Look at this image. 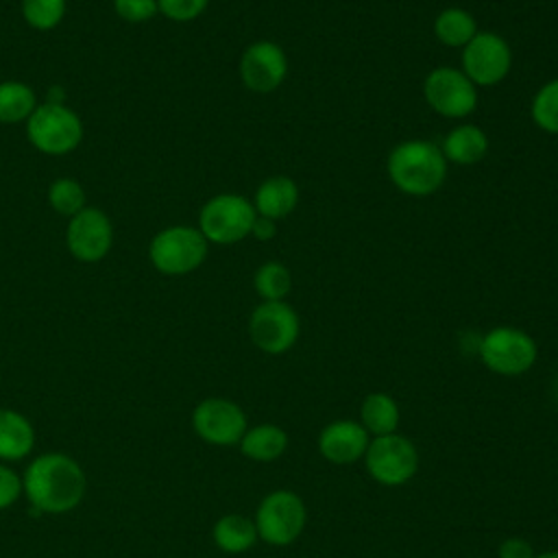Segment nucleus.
<instances>
[{
    "label": "nucleus",
    "mask_w": 558,
    "mask_h": 558,
    "mask_svg": "<svg viewBox=\"0 0 558 558\" xmlns=\"http://www.w3.org/2000/svg\"><path fill=\"white\" fill-rule=\"evenodd\" d=\"M22 488L35 512L63 514L74 510L87 488V477L76 460L50 451L37 456L24 471Z\"/></svg>",
    "instance_id": "nucleus-1"
},
{
    "label": "nucleus",
    "mask_w": 558,
    "mask_h": 558,
    "mask_svg": "<svg viewBox=\"0 0 558 558\" xmlns=\"http://www.w3.org/2000/svg\"><path fill=\"white\" fill-rule=\"evenodd\" d=\"M390 181L410 196L436 192L447 177V159L434 142L408 140L388 155Z\"/></svg>",
    "instance_id": "nucleus-2"
},
{
    "label": "nucleus",
    "mask_w": 558,
    "mask_h": 558,
    "mask_svg": "<svg viewBox=\"0 0 558 558\" xmlns=\"http://www.w3.org/2000/svg\"><path fill=\"white\" fill-rule=\"evenodd\" d=\"M26 122L31 144L46 155L72 153L83 140L81 118L63 102L37 105Z\"/></svg>",
    "instance_id": "nucleus-3"
},
{
    "label": "nucleus",
    "mask_w": 558,
    "mask_h": 558,
    "mask_svg": "<svg viewBox=\"0 0 558 558\" xmlns=\"http://www.w3.org/2000/svg\"><path fill=\"white\" fill-rule=\"evenodd\" d=\"M148 257L153 266L163 275H187L205 262L207 240L194 227H168L150 240Z\"/></svg>",
    "instance_id": "nucleus-4"
},
{
    "label": "nucleus",
    "mask_w": 558,
    "mask_h": 558,
    "mask_svg": "<svg viewBox=\"0 0 558 558\" xmlns=\"http://www.w3.org/2000/svg\"><path fill=\"white\" fill-rule=\"evenodd\" d=\"M257 211L253 203L240 194L211 196L198 216V231L207 242L233 244L251 235Z\"/></svg>",
    "instance_id": "nucleus-5"
},
{
    "label": "nucleus",
    "mask_w": 558,
    "mask_h": 558,
    "mask_svg": "<svg viewBox=\"0 0 558 558\" xmlns=\"http://www.w3.org/2000/svg\"><path fill=\"white\" fill-rule=\"evenodd\" d=\"M307 521V510L303 499L286 488L268 493L255 512L257 536L268 545L283 547L294 543Z\"/></svg>",
    "instance_id": "nucleus-6"
},
{
    "label": "nucleus",
    "mask_w": 558,
    "mask_h": 558,
    "mask_svg": "<svg viewBox=\"0 0 558 558\" xmlns=\"http://www.w3.org/2000/svg\"><path fill=\"white\" fill-rule=\"evenodd\" d=\"M368 475L381 486H401L418 469L416 447L405 438L395 434L375 436L364 453Z\"/></svg>",
    "instance_id": "nucleus-7"
},
{
    "label": "nucleus",
    "mask_w": 558,
    "mask_h": 558,
    "mask_svg": "<svg viewBox=\"0 0 558 558\" xmlns=\"http://www.w3.org/2000/svg\"><path fill=\"white\" fill-rule=\"evenodd\" d=\"M480 357L497 375H521L536 362V342L521 329L495 327L482 338Z\"/></svg>",
    "instance_id": "nucleus-8"
},
{
    "label": "nucleus",
    "mask_w": 558,
    "mask_h": 558,
    "mask_svg": "<svg viewBox=\"0 0 558 558\" xmlns=\"http://www.w3.org/2000/svg\"><path fill=\"white\" fill-rule=\"evenodd\" d=\"M299 316L286 301H264L248 320V333L257 349L270 355L286 353L299 338Z\"/></svg>",
    "instance_id": "nucleus-9"
},
{
    "label": "nucleus",
    "mask_w": 558,
    "mask_h": 558,
    "mask_svg": "<svg viewBox=\"0 0 558 558\" xmlns=\"http://www.w3.org/2000/svg\"><path fill=\"white\" fill-rule=\"evenodd\" d=\"M427 105L445 118H464L477 107V89L462 70L436 68L423 83Z\"/></svg>",
    "instance_id": "nucleus-10"
},
{
    "label": "nucleus",
    "mask_w": 558,
    "mask_h": 558,
    "mask_svg": "<svg viewBox=\"0 0 558 558\" xmlns=\"http://www.w3.org/2000/svg\"><path fill=\"white\" fill-rule=\"evenodd\" d=\"M510 65V46L495 33H477L462 50V72L475 87L497 85L506 78Z\"/></svg>",
    "instance_id": "nucleus-11"
},
{
    "label": "nucleus",
    "mask_w": 558,
    "mask_h": 558,
    "mask_svg": "<svg viewBox=\"0 0 558 558\" xmlns=\"http://www.w3.org/2000/svg\"><path fill=\"white\" fill-rule=\"evenodd\" d=\"M192 427L205 442L229 447L242 440L246 432V414L229 399L209 397L194 408Z\"/></svg>",
    "instance_id": "nucleus-12"
},
{
    "label": "nucleus",
    "mask_w": 558,
    "mask_h": 558,
    "mask_svg": "<svg viewBox=\"0 0 558 558\" xmlns=\"http://www.w3.org/2000/svg\"><path fill=\"white\" fill-rule=\"evenodd\" d=\"M65 242L70 253L81 262L102 259L113 242V229L105 211L96 207H85L70 218Z\"/></svg>",
    "instance_id": "nucleus-13"
},
{
    "label": "nucleus",
    "mask_w": 558,
    "mask_h": 558,
    "mask_svg": "<svg viewBox=\"0 0 558 558\" xmlns=\"http://www.w3.org/2000/svg\"><path fill=\"white\" fill-rule=\"evenodd\" d=\"M288 74V59L281 46L272 41L251 44L240 59L242 83L257 94L277 89Z\"/></svg>",
    "instance_id": "nucleus-14"
},
{
    "label": "nucleus",
    "mask_w": 558,
    "mask_h": 558,
    "mask_svg": "<svg viewBox=\"0 0 558 558\" xmlns=\"http://www.w3.org/2000/svg\"><path fill=\"white\" fill-rule=\"evenodd\" d=\"M368 442L371 434L362 427V423L349 418L333 421L318 434V451L323 458L336 464H351L364 458Z\"/></svg>",
    "instance_id": "nucleus-15"
},
{
    "label": "nucleus",
    "mask_w": 558,
    "mask_h": 558,
    "mask_svg": "<svg viewBox=\"0 0 558 558\" xmlns=\"http://www.w3.org/2000/svg\"><path fill=\"white\" fill-rule=\"evenodd\" d=\"M296 203H299L296 183L288 177H270L257 187L253 207L257 216L279 220L288 216L296 207Z\"/></svg>",
    "instance_id": "nucleus-16"
},
{
    "label": "nucleus",
    "mask_w": 558,
    "mask_h": 558,
    "mask_svg": "<svg viewBox=\"0 0 558 558\" xmlns=\"http://www.w3.org/2000/svg\"><path fill=\"white\" fill-rule=\"evenodd\" d=\"M35 447V427L15 410H0V460H22Z\"/></svg>",
    "instance_id": "nucleus-17"
},
{
    "label": "nucleus",
    "mask_w": 558,
    "mask_h": 558,
    "mask_svg": "<svg viewBox=\"0 0 558 558\" xmlns=\"http://www.w3.org/2000/svg\"><path fill=\"white\" fill-rule=\"evenodd\" d=\"M440 150L447 161H453L460 166H473L484 159L488 150V137L475 124H460L449 131Z\"/></svg>",
    "instance_id": "nucleus-18"
},
{
    "label": "nucleus",
    "mask_w": 558,
    "mask_h": 558,
    "mask_svg": "<svg viewBox=\"0 0 558 558\" xmlns=\"http://www.w3.org/2000/svg\"><path fill=\"white\" fill-rule=\"evenodd\" d=\"M242 453L257 462H270L283 456L288 449V434L279 425H255L253 429H246L242 440L238 442Z\"/></svg>",
    "instance_id": "nucleus-19"
},
{
    "label": "nucleus",
    "mask_w": 558,
    "mask_h": 558,
    "mask_svg": "<svg viewBox=\"0 0 558 558\" xmlns=\"http://www.w3.org/2000/svg\"><path fill=\"white\" fill-rule=\"evenodd\" d=\"M214 543L218 545V549H222L225 554H242L246 549H251L255 545L257 536V527L255 521H251L248 517L242 514H225L214 523L211 530Z\"/></svg>",
    "instance_id": "nucleus-20"
},
{
    "label": "nucleus",
    "mask_w": 558,
    "mask_h": 558,
    "mask_svg": "<svg viewBox=\"0 0 558 558\" xmlns=\"http://www.w3.org/2000/svg\"><path fill=\"white\" fill-rule=\"evenodd\" d=\"M360 418H362V427L373 436L395 434L399 425L397 401L386 392H371L362 401Z\"/></svg>",
    "instance_id": "nucleus-21"
},
{
    "label": "nucleus",
    "mask_w": 558,
    "mask_h": 558,
    "mask_svg": "<svg viewBox=\"0 0 558 558\" xmlns=\"http://www.w3.org/2000/svg\"><path fill=\"white\" fill-rule=\"evenodd\" d=\"M434 33L440 44L451 48H464L477 35V24L469 11L451 7L438 13L434 22Z\"/></svg>",
    "instance_id": "nucleus-22"
},
{
    "label": "nucleus",
    "mask_w": 558,
    "mask_h": 558,
    "mask_svg": "<svg viewBox=\"0 0 558 558\" xmlns=\"http://www.w3.org/2000/svg\"><path fill=\"white\" fill-rule=\"evenodd\" d=\"M37 109L35 92L20 81H4L0 83V122L13 124L28 120L31 113Z\"/></svg>",
    "instance_id": "nucleus-23"
},
{
    "label": "nucleus",
    "mask_w": 558,
    "mask_h": 558,
    "mask_svg": "<svg viewBox=\"0 0 558 558\" xmlns=\"http://www.w3.org/2000/svg\"><path fill=\"white\" fill-rule=\"evenodd\" d=\"M253 286L264 301H283L292 288V277L283 264L266 262L257 268Z\"/></svg>",
    "instance_id": "nucleus-24"
},
{
    "label": "nucleus",
    "mask_w": 558,
    "mask_h": 558,
    "mask_svg": "<svg viewBox=\"0 0 558 558\" xmlns=\"http://www.w3.org/2000/svg\"><path fill=\"white\" fill-rule=\"evenodd\" d=\"M532 120L538 129L558 135V78L545 83L532 100Z\"/></svg>",
    "instance_id": "nucleus-25"
},
{
    "label": "nucleus",
    "mask_w": 558,
    "mask_h": 558,
    "mask_svg": "<svg viewBox=\"0 0 558 558\" xmlns=\"http://www.w3.org/2000/svg\"><path fill=\"white\" fill-rule=\"evenodd\" d=\"M48 203L63 216H76L85 209V192L74 179H57L48 190Z\"/></svg>",
    "instance_id": "nucleus-26"
},
{
    "label": "nucleus",
    "mask_w": 558,
    "mask_h": 558,
    "mask_svg": "<svg viewBox=\"0 0 558 558\" xmlns=\"http://www.w3.org/2000/svg\"><path fill=\"white\" fill-rule=\"evenodd\" d=\"M24 20L37 31L54 28L65 13V0H22Z\"/></svg>",
    "instance_id": "nucleus-27"
},
{
    "label": "nucleus",
    "mask_w": 558,
    "mask_h": 558,
    "mask_svg": "<svg viewBox=\"0 0 558 558\" xmlns=\"http://www.w3.org/2000/svg\"><path fill=\"white\" fill-rule=\"evenodd\" d=\"M207 2L209 0H157V7L166 17L174 22H187L198 17L205 11Z\"/></svg>",
    "instance_id": "nucleus-28"
},
{
    "label": "nucleus",
    "mask_w": 558,
    "mask_h": 558,
    "mask_svg": "<svg viewBox=\"0 0 558 558\" xmlns=\"http://www.w3.org/2000/svg\"><path fill=\"white\" fill-rule=\"evenodd\" d=\"M113 9L126 22H146L159 11L157 0H113Z\"/></svg>",
    "instance_id": "nucleus-29"
},
{
    "label": "nucleus",
    "mask_w": 558,
    "mask_h": 558,
    "mask_svg": "<svg viewBox=\"0 0 558 558\" xmlns=\"http://www.w3.org/2000/svg\"><path fill=\"white\" fill-rule=\"evenodd\" d=\"M22 493V477L13 469L0 464V510L13 506Z\"/></svg>",
    "instance_id": "nucleus-30"
},
{
    "label": "nucleus",
    "mask_w": 558,
    "mask_h": 558,
    "mask_svg": "<svg viewBox=\"0 0 558 558\" xmlns=\"http://www.w3.org/2000/svg\"><path fill=\"white\" fill-rule=\"evenodd\" d=\"M499 558H534V547L525 541V538H519V536H512V538H506L499 549H497Z\"/></svg>",
    "instance_id": "nucleus-31"
},
{
    "label": "nucleus",
    "mask_w": 558,
    "mask_h": 558,
    "mask_svg": "<svg viewBox=\"0 0 558 558\" xmlns=\"http://www.w3.org/2000/svg\"><path fill=\"white\" fill-rule=\"evenodd\" d=\"M251 233H253L257 240H270V238L277 233L275 220L264 218V216H257V218H255V222H253Z\"/></svg>",
    "instance_id": "nucleus-32"
},
{
    "label": "nucleus",
    "mask_w": 558,
    "mask_h": 558,
    "mask_svg": "<svg viewBox=\"0 0 558 558\" xmlns=\"http://www.w3.org/2000/svg\"><path fill=\"white\" fill-rule=\"evenodd\" d=\"M534 558H558V551H543V554H536Z\"/></svg>",
    "instance_id": "nucleus-33"
},
{
    "label": "nucleus",
    "mask_w": 558,
    "mask_h": 558,
    "mask_svg": "<svg viewBox=\"0 0 558 558\" xmlns=\"http://www.w3.org/2000/svg\"><path fill=\"white\" fill-rule=\"evenodd\" d=\"M556 401H558V377H556Z\"/></svg>",
    "instance_id": "nucleus-34"
}]
</instances>
